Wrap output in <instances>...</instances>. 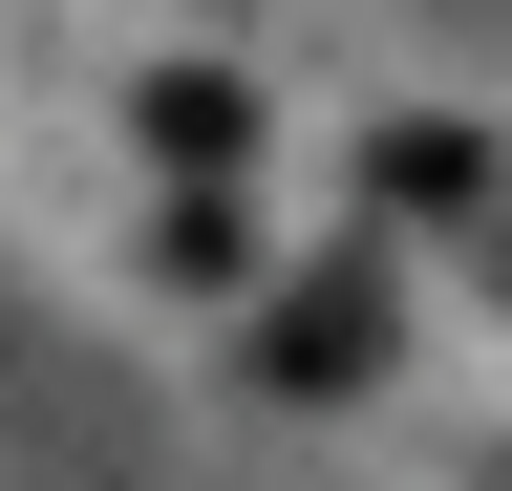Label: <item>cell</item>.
<instances>
[{"instance_id":"3","label":"cell","mask_w":512,"mask_h":491,"mask_svg":"<svg viewBox=\"0 0 512 491\" xmlns=\"http://www.w3.org/2000/svg\"><path fill=\"white\" fill-rule=\"evenodd\" d=\"M235 129H256V107H235L214 65H192V86H150V150H171V171H235Z\"/></svg>"},{"instance_id":"1","label":"cell","mask_w":512,"mask_h":491,"mask_svg":"<svg viewBox=\"0 0 512 491\" xmlns=\"http://www.w3.org/2000/svg\"><path fill=\"white\" fill-rule=\"evenodd\" d=\"M363 363H384V278H320V299H278V321H256V385H278V406L363 385Z\"/></svg>"},{"instance_id":"4","label":"cell","mask_w":512,"mask_h":491,"mask_svg":"<svg viewBox=\"0 0 512 491\" xmlns=\"http://www.w3.org/2000/svg\"><path fill=\"white\" fill-rule=\"evenodd\" d=\"M150 257H171V278H235V257H256V214L214 193V171H192V193H171V235H150Z\"/></svg>"},{"instance_id":"2","label":"cell","mask_w":512,"mask_h":491,"mask_svg":"<svg viewBox=\"0 0 512 491\" xmlns=\"http://www.w3.org/2000/svg\"><path fill=\"white\" fill-rule=\"evenodd\" d=\"M384 193H406V214H470L491 150H470V129H384Z\"/></svg>"}]
</instances>
